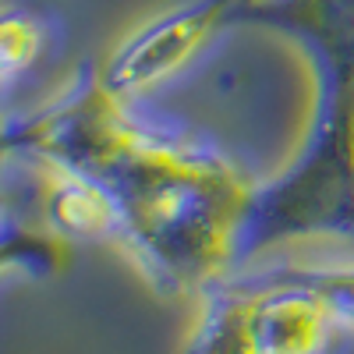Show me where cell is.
Segmentation results:
<instances>
[{
	"mask_svg": "<svg viewBox=\"0 0 354 354\" xmlns=\"http://www.w3.org/2000/svg\"><path fill=\"white\" fill-rule=\"evenodd\" d=\"M0 255H4L8 273H21L28 280H50L68 266L71 248H68L64 234H57L53 227L39 230V227L18 223L15 213L8 209L4 213V252Z\"/></svg>",
	"mask_w": 354,
	"mask_h": 354,
	"instance_id": "7",
	"label": "cell"
},
{
	"mask_svg": "<svg viewBox=\"0 0 354 354\" xmlns=\"http://www.w3.org/2000/svg\"><path fill=\"white\" fill-rule=\"evenodd\" d=\"M252 0H185L174 11L145 21L110 53L100 78L117 100H135L163 85L205 50L220 28L238 25L241 8Z\"/></svg>",
	"mask_w": 354,
	"mask_h": 354,
	"instance_id": "3",
	"label": "cell"
},
{
	"mask_svg": "<svg viewBox=\"0 0 354 354\" xmlns=\"http://www.w3.org/2000/svg\"><path fill=\"white\" fill-rule=\"evenodd\" d=\"M8 160H21L28 167V185L36 192L46 227H53L64 238L117 245V238H121V213H117L113 195L96 177L64 163H50V160H25V156H8Z\"/></svg>",
	"mask_w": 354,
	"mask_h": 354,
	"instance_id": "5",
	"label": "cell"
},
{
	"mask_svg": "<svg viewBox=\"0 0 354 354\" xmlns=\"http://www.w3.org/2000/svg\"><path fill=\"white\" fill-rule=\"evenodd\" d=\"M262 262L270 270H277L280 277H290V280L312 287L330 305L344 333L354 330V259L351 262H308V259H287L280 252H270V255H262Z\"/></svg>",
	"mask_w": 354,
	"mask_h": 354,
	"instance_id": "8",
	"label": "cell"
},
{
	"mask_svg": "<svg viewBox=\"0 0 354 354\" xmlns=\"http://www.w3.org/2000/svg\"><path fill=\"white\" fill-rule=\"evenodd\" d=\"M46 21L32 8H4V18H0V78H4V88H15L18 75L39 61V53L46 50Z\"/></svg>",
	"mask_w": 354,
	"mask_h": 354,
	"instance_id": "9",
	"label": "cell"
},
{
	"mask_svg": "<svg viewBox=\"0 0 354 354\" xmlns=\"http://www.w3.org/2000/svg\"><path fill=\"white\" fill-rule=\"evenodd\" d=\"M100 71H78L61 96L8 117V156L75 167L113 195L121 248L160 294L185 298L234 266V238L252 185L213 145L145 124Z\"/></svg>",
	"mask_w": 354,
	"mask_h": 354,
	"instance_id": "1",
	"label": "cell"
},
{
	"mask_svg": "<svg viewBox=\"0 0 354 354\" xmlns=\"http://www.w3.org/2000/svg\"><path fill=\"white\" fill-rule=\"evenodd\" d=\"M238 25L294 39L315 68V110L294 160L248 192L234 266L301 241L354 245V0H252Z\"/></svg>",
	"mask_w": 354,
	"mask_h": 354,
	"instance_id": "2",
	"label": "cell"
},
{
	"mask_svg": "<svg viewBox=\"0 0 354 354\" xmlns=\"http://www.w3.org/2000/svg\"><path fill=\"white\" fill-rule=\"evenodd\" d=\"M202 312L185 340L181 354H248V308L245 294L227 277L209 283L202 294Z\"/></svg>",
	"mask_w": 354,
	"mask_h": 354,
	"instance_id": "6",
	"label": "cell"
},
{
	"mask_svg": "<svg viewBox=\"0 0 354 354\" xmlns=\"http://www.w3.org/2000/svg\"><path fill=\"white\" fill-rule=\"evenodd\" d=\"M245 294L248 354H330L344 326L319 294L262 259L223 273Z\"/></svg>",
	"mask_w": 354,
	"mask_h": 354,
	"instance_id": "4",
	"label": "cell"
}]
</instances>
